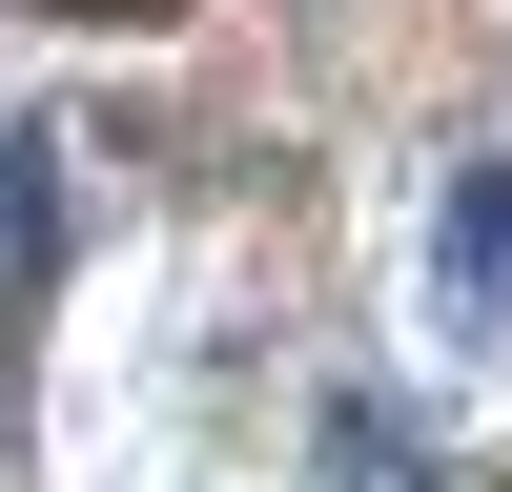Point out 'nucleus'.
<instances>
[{
    "label": "nucleus",
    "instance_id": "1",
    "mask_svg": "<svg viewBox=\"0 0 512 492\" xmlns=\"http://www.w3.org/2000/svg\"><path fill=\"white\" fill-rule=\"evenodd\" d=\"M431 328L472 369H512V164H451L431 185Z\"/></svg>",
    "mask_w": 512,
    "mask_h": 492
},
{
    "label": "nucleus",
    "instance_id": "2",
    "mask_svg": "<svg viewBox=\"0 0 512 492\" xmlns=\"http://www.w3.org/2000/svg\"><path fill=\"white\" fill-rule=\"evenodd\" d=\"M41 267H62V144H41V123H0V328L41 308Z\"/></svg>",
    "mask_w": 512,
    "mask_h": 492
},
{
    "label": "nucleus",
    "instance_id": "3",
    "mask_svg": "<svg viewBox=\"0 0 512 492\" xmlns=\"http://www.w3.org/2000/svg\"><path fill=\"white\" fill-rule=\"evenodd\" d=\"M62 21H185V0H62Z\"/></svg>",
    "mask_w": 512,
    "mask_h": 492
}]
</instances>
